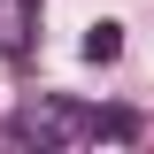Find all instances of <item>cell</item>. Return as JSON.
Masks as SVG:
<instances>
[{"instance_id":"1","label":"cell","mask_w":154,"mask_h":154,"mask_svg":"<svg viewBox=\"0 0 154 154\" xmlns=\"http://www.w3.org/2000/svg\"><path fill=\"white\" fill-rule=\"evenodd\" d=\"M16 123L38 139V146H85V139H131V131H139L131 108H77V100H62V93L23 100Z\"/></svg>"},{"instance_id":"2","label":"cell","mask_w":154,"mask_h":154,"mask_svg":"<svg viewBox=\"0 0 154 154\" xmlns=\"http://www.w3.org/2000/svg\"><path fill=\"white\" fill-rule=\"evenodd\" d=\"M38 31V0H0V54H31Z\"/></svg>"},{"instance_id":"3","label":"cell","mask_w":154,"mask_h":154,"mask_svg":"<svg viewBox=\"0 0 154 154\" xmlns=\"http://www.w3.org/2000/svg\"><path fill=\"white\" fill-rule=\"evenodd\" d=\"M116 54H123V23H108V16H100L93 31H85V62H116Z\"/></svg>"}]
</instances>
